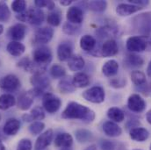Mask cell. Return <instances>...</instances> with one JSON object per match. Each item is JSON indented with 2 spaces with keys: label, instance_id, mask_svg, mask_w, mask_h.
I'll return each instance as SVG.
<instances>
[{
  "label": "cell",
  "instance_id": "obj_1",
  "mask_svg": "<svg viewBox=\"0 0 151 150\" xmlns=\"http://www.w3.org/2000/svg\"><path fill=\"white\" fill-rule=\"evenodd\" d=\"M96 114L89 107L76 102H70L62 113V118L67 119H80L91 123L95 119Z\"/></svg>",
  "mask_w": 151,
  "mask_h": 150
},
{
  "label": "cell",
  "instance_id": "obj_2",
  "mask_svg": "<svg viewBox=\"0 0 151 150\" xmlns=\"http://www.w3.org/2000/svg\"><path fill=\"white\" fill-rule=\"evenodd\" d=\"M83 98L88 102H91L93 104H100L105 101L106 92L102 87L94 86L86 90L83 93Z\"/></svg>",
  "mask_w": 151,
  "mask_h": 150
},
{
  "label": "cell",
  "instance_id": "obj_3",
  "mask_svg": "<svg viewBox=\"0 0 151 150\" xmlns=\"http://www.w3.org/2000/svg\"><path fill=\"white\" fill-rule=\"evenodd\" d=\"M42 106L47 113H55L60 109L62 101L57 96L47 92L42 98Z\"/></svg>",
  "mask_w": 151,
  "mask_h": 150
},
{
  "label": "cell",
  "instance_id": "obj_4",
  "mask_svg": "<svg viewBox=\"0 0 151 150\" xmlns=\"http://www.w3.org/2000/svg\"><path fill=\"white\" fill-rule=\"evenodd\" d=\"M147 36H131L127 39L126 47L130 52H143L147 49Z\"/></svg>",
  "mask_w": 151,
  "mask_h": 150
},
{
  "label": "cell",
  "instance_id": "obj_5",
  "mask_svg": "<svg viewBox=\"0 0 151 150\" xmlns=\"http://www.w3.org/2000/svg\"><path fill=\"white\" fill-rule=\"evenodd\" d=\"M52 60V53L47 47H40L34 52V62L39 66L45 67Z\"/></svg>",
  "mask_w": 151,
  "mask_h": 150
},
{
  "label": "cell",
  "instance_id": "obj_6",
  "mask_svg": "<svg viewBox=\"0 0 151 150\" xmlns=\"http://www.w3.org/2000/svg\"><path fill=\"white\" fill-rule=\"evenodd\" d=\"M19 86L20 81L15 75H7L0 79V87L5 91H14Z\"/></svg>",
  "mask_w": 151,
  "mask_h": 150
},
{
  "label": "cell",
  "instance_id": "obj_7",
  "mask_svg": "<svg viewBox=\"0 0 151 150\" xmlns=\"http://www.w3.org/2000/svg\"><path fill=\"white\" fill-rule=\"evenodd\" d=\"M127 107L134 113H142L146 108V103L139 94H132L127 99Z\"/></svg>",
  "mask_w": 151,
  "mask_h": 150
},
{
  "label": "cell",
  "instance_id": "obj_8",
  "mask_svg": "<svg viewBox=\"0 0 151 150\" xmlns=\"http://www.w3.org/2000/svg\"><path fill=\"white\" fill-rule=\"evenodd\" d=\"M136 19L142 22V23H138L135 21V27L136 29L138 30V32L142 33L144 34V36H146V34L148 33H150L151 31V26H150V13H142L140 14L138 17H136Z\"/></svg>",
  "mask_w": 151,
  "mask_h": 150
},
{
  "label": "cell",
  "instance_id": "obj_9",
  "mask_svg": "<svg viewBox=\"0 0 151 150\" xmlns=\"http://www.w3.org/2000/svg\"><path fill=\"white\" fill-rule=\"evenodd\" d=\"M54 35V29L48 27H41L38 29L35 35V40L39 44L48 43Z\"/></svg>",
  "mask_w": 151,
  "mask_h": 150
},
{
  "label": "cell",
  "instance_id": "obj_10",
  "mask_svg": "<svg viewBox=\"0 0 151 150\" xmlns=\"http://www.w3.org/2000/svg\"><path fill=\"white\" fill-rule=\"evenodd\" d=\"M119 53V46L114 39H107L102 45L100 50V55L103 57L114 56Z\"/></svg>",
  "mask_w": 151,
  "mask_h": 150
},
{
  "label": "cell",
  "instance_id": "obj_11",
  "mask_svg": "<svg viewBox=\"0 0 151 150\" xmlns=\"http://www.w3.org/2000/svg\"><path fill=\"white\" fill-rule=\"evenodd\" d=\"M54 137V133L53 130L48 129L43 133H41L38 137L37 141L35 142V149L36 150H43L47 147H48L53 140Z\"/></svg>",
  "mask_w": 151,
  "mask_h": 150
},
{
  "label": "cell",
  "instance_id": "obj_12",
  "mask_svg": "<svg viewBox=\"0 0 151 150\" xmlns=\"http://www.w3.org/2000/svg\"><path fill=\"white\" fill-rule=\"evenodd\" d=\"M44 20V12L40 8H31L27 11V21L32 25H40Z\"/></svg>",
  "mask_w": 151,
  "mask_h": 150
},
{
  "label": "cell",
  "instance_id": "obj_13",
  "mask_svg": "<svg viewBox=\"0 0 151 150\" xmlns=\"http://www.w3.org/2000/svg\"><path fill=\"white\" fill-rule=\"evenodd\" d=\"M67 19L70 23L74 25L81 24L83 20V11L77 6H71L67 11Z\"/></svg>",
  "mask_w": 151,
  "mask_h": 150
},
{
  "label": "cell",
  "instance_id": "obj_14",
  "mask_svg": "<svg viewBox=\"0 0 151 150\" xmlns=\"http://www.w3.org/2000/svg\"><path fill=\"white\" fill-rule=\"evenodd\" d=\"M142 8L132 4H119L116 7V13L121 17L129 16L131 14H134L139 11H141Z\"/></svg>",
  "mask_w": 151,
  "mask_h": 150
},
{
  "label": "cell",
  "instance_id": "obj_15",
  "mask_svg": "<svg viewBox=\"0 0 151 150\" xmlns=\"http://www.w3.org/2000/svg\"><path fill=\"white\" fill-rule=\"evenodd\" d=\"M57 56L61 62H68L72 56V47L70 43H61L57 47Z\"/></svg>",
  "mask_w": 151,
  "mask_h": 150
},
{
  "label": "cell",
  "instance_id": "obj_16",
  "mask_svg": "<svg viewBox=\"0 0 151 150\" xmlns=\"http://www.w3.org/2000/svg\"><path fill=\"white\" fill-rule=\"evenodd\" d=\"M31 83L34 85V87L38 90H44L49 86V79L44 75V73H38L35 74L31 78Z\"/></svg>",
  "mask_w": 151,
  "mask_h": 150
},
{
  "label": "cell",
  "instance_id": "obj_17",
  "mask_svg": "<svg viewBox=\"0 0 151 150\" xmlns=\"http://www.w3.org/2000/svg\"><path fill=\"white\" fill-rule=\"evenodd\" d=\"M130 138L135 141H145L146 140H148V138L150 137V133L146 128L143 127H135V128H132L130 130L129 133Z\"/></svg>",
  "mask_w": 151,
  "mask_h": 150
},
{
  "label": "cell",
  "instance_id": "obj_18",
  "mask_svg": "<svg viewBox=\"0 0 151 150\" xmlns=\"http://www.w3.org/2000/svg\"><path fill=\"white\" fill-rule=\"evenodd\" d=\"M73 144V138L70 133H60L55 139V145L57 148L69 149Z\"/></svg>",
  "mask_w": 151,
  "mask_h": 150
},
{
  "label": "cell",
  "instance_id": "obj_19",
  "mask_svg": "<svg viewBox=\"0 0 151 150\" xmlns=\"http://www.w3.org/2000/svg\"><path fill=\"white\" fill-rule=\"evenodd\" d=\"M103 131L104 133L110 137H118L122 133V129L120 126H118L115 122L113 121H106L103 125Z\"/></svg>",
  "mask_w": 151,
  "mask_h": 150
},
{
  "label": "cell",
  "instance_id": "obj_20",
  "mask_svg": "<svg viewBox=\"0 0 151 150\" xmlns=\"http://www.w3.org/2000/svg\"><path fill=\"white\" fill-rule=\"evenodd\" d=\"M34 103V95L31 91L22 94L18 101V107L22 111L28 110Z\"/></svg>",
  "mask_w": 151,
  "mask_h": 150
},
{
  "label": "cell",
  "instance_id": "obj_21",
  "mask_svg": "<svg viewBox=\"0 0 151 150\" xmlns=\"http://www.w3.org/2000/svg\"><path fill=\"white\" fill-rule=\"evenodd\" d=\"M85 62L83 58L79 55H72L68 61V67L71 71H80L83 69Z\"/></svg>",
  "mask_w": 151,
  "mask_h": 150
},
{
  "label": "cell",
  "instance_id": "obj_22",
  "mask_svg": "<svg viewBox=\"0 0 151 150\" xmlns=\"http://www.w3.org/2000/svg\"><path fill=\"white\" fill-rule=\"evenodd\" d=\"M20 128V122L17 118H9L4 126V133L6 135H15Z\"/></svg>",
  "mask_w": 151,
  "mask_h": 150
},
{
  "label": "cell",
  "instance_id": "obj_23",
  "mask_svg": "<svg viewBox=\"0 0 151 150\" xmlns=\"http://www.w3.org/2000/svg\"><path fill=\"white\" fill-rule=\"evenodd\" d=\"M119 63L115 60H109L104 63L102 67V73L107 77H112L118 74Z\"/></svg>",
  "mask_w": 151,
  "mask_h": 150
},
{
  "label": "cell",
  "instance_id": "obj_24",
  "mask_svg": "<svg viewBox=\"0 0 151 150\" xmlns=\"http://www.w3.org/2000/svg\"><path fill=\"white\" fill-rule=\"evenodd\" d=\"M26 34V27L23 24H16L10 30V36L14 41H19L23 39Z\"/></svg>",
  "mask_w": 151,
  "mask_h": 150
},
{
  "label": "cell",
  "instance_id": "obj_25",
  "mask_svg": "<svg viewBox=\"0 0 151 150\" xmlns=\"http://www.w3.org/2000/svg\"><path fill=\"white\" fill-rule=\"evenodd\" d=\"M96 43V39L89 34H85L80 39V47L85 52H91L95 48Z\"/></svg>",
  "mask_w": 151,
  "mask_h": 150
},
{
  "label": "cell",
  "instance_id": "obj_26",
  "mask_svg": "<svg viewBox=\"0 0 151 150\" xmlns=\"http://www.w3.org/2000/svg\"><path fill=\"white\" fill-rule=\"evenodd\" d=\"M26 50L25 46L19 41H11L7 45V51L13 56H20Z\"/></svg>",
  "mask_w": 151,
  "mask_h": 150
},
{
  "label": "cell",
  "instance_id": "obj_27",
  "mask_svg": "<svg viewBox=\"0 0 151 150\" xmlns=\"http://www.w3.org/2000/svg\"><path fill=\"white\" fill-rule=\"evenodd\" d=\"M72 83L76 88H84L89 85L90 77L85 73L78 72V73H76V75L73 76Z\"/></svg>",
  "mask_w": 151,
  "mask_h": 150
},
{
  "label": "cell",
  "instance_id": "obj_28",
  "mask_svg": "<svg viewBox=\"0 0 151 150\" xmlns=\"http://www.w3.org/2000/svg\"><path fill=\"white\" fill-rule=\"evenodd\" d=\"M16 104V99L12 94H3L0 96V110H7Z\"/></svg>",
  "mask_w": 151,
  "mask_h": 150
},
{
  "label": "cell",
  "instance_id": "obj_29",
  "mask_svg": "<svg viewBox=\"0 0 151 150\" xmlns=\"http://www.w3.org/2000/svg\"><path fill=\"white\" fill-rule=\"evenodd\" d=\"M107 117L113 120V122H122L125 118V114L118 107H111L107 111Z\"/></svg>",
  "mask_w": 151,
  "mask_h": 150
},
{
  "label": "cell",
  "instance_id": "obj_30",
  "mask_svg": "<svg viewBox=\"0 0 151 150\" xmlns=\"http://www.w3.org/2000/svg\"><path fill=\"white\" fill-rule=\"evenodd\" d=\"M127 63L131 67H142L144 64V60L141 55L135 54H128L126 59Z\"/></svg>",
  "mask_w": 151,
  "mask_h": 150
},
{
  "label": "cell",
  "instance_id": "obj_31",
  "mask_svg": "<svg viewBox=\"0 0 151 150\" xmlns=\"http://www.w3.org/2000/svg\"><path fill=\"white\" fill-rule=\"evenodd\" d=\"M131 80L136 86H143L147 83L146 75L140 70H134L131 73Z\"/></svg>",
  "mask_w": 151,
  "mask_h": 150
},
{
  "label": "cell",
  "instance_id": "obj_32",
  "mask_svg": "<svg viewBox=\"0 0 151 150\" xmlns=\"http://www.w3.org/2000/svg\"><path fill=\"white\" fill-rule=\"evenodd\" d=\"M87 6L91 11L96 12H102L107 7V3L106 1L99 0V1H90L87 3Z\"/></svg>",
  "mask_w": 151,
  "mask_h": 150
},
{
  "label": "cell",
  "instance_id": "obj_33",
  "mask_svg": "<svg viewBox=\"0 0 151 150\" xmlns=\"http://www.w3.org/2000/svg\"><path fill=\"white\" fill-rule=\"evenodd\" d=\"M58 89L63 93H71L76 90L72 81L68 79H63L58 83Z\"/></svg>",
  "mask_w": 151,
  "mask_h": 150
},
{
  "label": "cell",
  "instance_id": "obj_34",
  "mask_svg": "<svg viewBox=\"0 0 151 150\" xmlns=\"http://www.w3.org/2000/svg\"><path fill=\"white\" fill-rule=\"evenodd\" d=\"M50 75H52V77L58 79V78H63L66 75V70L65 69L59 64H54L51 68H50Z\"/></svg>",
  "mask_w": 151,
  "mask_h": 150
},
{
  "label": "cell",
  "instance_id": "obj_35",
  "mask_svg": "<svg viewBox=\"0 0 151 150\" xmlns=\"http://www.w3.org/2000/svg\"><path fill=\"white\" fill-rule=\"evenodd\" d=\"M11 17V11L5 2H0V22H7Z\"/></svg>",
  "mask_w": 151,
  "mask_h": 150
},
{
  "label": "cell",
  "instance_id": "obj_36",
  "mask_svg": "<svg viewBox=\"0 0 151 150\" xmlns=\"http://www.w3.org/2000/svg\"><path fill=\"white\" fill-rule=\"evenodd\" d=\"M47 21L49 25L53 27H58L60 26L62 22V17L59 12L57 11H51L47 14Z\"/></svg>",
  "mask_w": 151,
  "mask_h": 150
},
{
  "label": "cell",
  "instance_id": "obj_37",
  "mask_svg": "<svg viewBox=\"0 0 151 150\" xmlns=\"http://www.w3.org/2000/svg\"><path fill=\"white\" fill-rule=\"evenodd\" d=\"M91 133L87 130H78L76 132V140L79 142H87L89 140L91 139Z\"/></svg>",
  "mask_w": 151,
  "mask_h": 150
},
{
  "label": "cell",
  "instance_id": "obj_38",
  "mask_svg": "<svg viewBox=\"0 0 151 150\" xmlns=\"http://www.w3.org/2000/svg\"><path fill=\"white\" fill-rule=\"evenodd\" d=\"M78 30H79L78 27H76V25L70 23V22H66L63 26V33H65L68 35H75L76 34H77Z\"/></svg>",
  "mask_w": 151,
  "mask_h": 150
},
{
  "label": "cell",
  "instance_id": "obj_39",
  "mask_svg": "<svg viewBox=\"0 0 151 150\" xmlns=\"http://www.w3.org/2000/svg\"><path fill=\"white\" fill-rule=\"evenodd\" d=\"M30 117L32 120H42L45 118V113L44 110L40 106H36L35 107L30 113Z\"/></svg>",
  "mask_w": 151,
  "mask_h": 150
},
{
  "label": "cell",
  "instance_id": "obj_40",
  "mask_svg": "<svg viewBox=\"0 0 151 150\" xmlns=\"http://www.w3.org/2000/svg\"><path fill=\"white\" fill-rule=\"evenodd\" d=\"M26 7H27V3L24 0H17L12 2V8L14 11L19 13H22L24 11H26Z\"/></svg>",
  "mask_w": 151,
  "mask_h": 150
},
{
  "label": "cell",
  "instance_id": "obj_41",
  "mask_svg": "<svg viewBox=\"0 0 151 150\" xmlns=\"http://www.w3.org/2000/svg\"><path fill=\"white\" fill-rule=\"evenodd\" d=\"M44 127H45L44 123H42L40 121H37V122H34L29 126V131L32 134L36 135V134H40L43 131Z\"/></svg>",
  "mask_w": 151,
  "mask_h": 150
},
{
  "label": "cell",
  "instance_id": "obj_42",
  "mask_svg": "<svg viewBox=\"0 0 151 150\" xmlns=\"http://www.w3.org/2000/svg\"><path fill=\"white\" fill-rule=\"evenodd\" d=\"M110 84L115 89L123 88L127 84V80L125 78H113L110 81Z\"/></svg>",
  "mask_w": 151,
  "mask_h": 150
},
{
  "label": "cell",
  "instance_id": "obj_43",
  "mask_svg": "<svg viewBox=\"0 0 151 150\" xmlns=\"http://www.w3.org/2000/svg\"><path fill=\"white\" fill-rule=\"evenodd\" d=\"M114 31H115V29L113 27H101L98 31V34L99 35L100 38H106L108 37L110 34H114Z\"/></svg>",
  "mask_w": 151,
  "mask_h": 150
},
{
  "label": "cell",
  "instance_id": "obj_44",
  "mask_svg": "<svg viewBox=\"0 0 151 150\" xmlns=\"http://www.w3.org/2000/svg\"><path fill=\"white\" fill-rule=\"evenodd\" d=\"M17 150H32V142L28 139H22L18 144Z\"/></svg>",
  "mask_w": 151,
  "mask_h": 150
},
{
  "label": "cell",
  "instance_id": "obj_45",
  "mask_svg": "<svg viewBox=\"0 0 151 150\" xmlns=\"http://www.w3.org/2000/svg\"><path fill=\"white\" fill-rule=\"evenodd\" d=\"M101 150H115V146L112 141H103L101 143Z\"/></svg>",
  "mask_w": 151,
  "mask_h": 150
},
{
  "label": "cell",
  "instance_id": "obj_46",
  "mask_svg": "<svg viewBox=\"0 0 151 150\" xmlns=\"http://www.w3.org/2000/svg\"><path fill=\"white\" fill-rule=\"evenodd\" d=\"M129 4H134V5H137V6H140V7H144L146 5H148L150 4L149 1H145V0H128Z\"/></svg>",
  "mask_w": 151,
  "mask_h": 150
},
{
  "label": "cell",
  "instance_id": "obj_47",
  "mask_svg": "<svg viewBox=\"0 0 151 150\" xmlns=\"http://www.w3.org/2000/svg\"><path fill=\"white\" fill-rule=\"evenodd\" d=\"M48 2L49 1H46V0H36L35 1V4L37 6V8H42V7H47Z\"/></svg>",
  "mask_w": 151,
  "mask_h": 150
},
{
  "label": "cell",
  "instance_id": "obj_48",
  "mask_svg": "<svg viewBox=\"0 0 151 150\" xmlns=\"http://www.w3.org/2000/svg\"><path fill=\"white\" fill-rule=\"evenodd\" d=\"M146 41H147V51H151V36L150 37L146 38Z\"/></svg>",
  "mask_w": 151,
  "mask_h": 150
},
{
  "label": "cell",
  "instance_id": "obj_49",
  "mask_svg": "<svg viewBox=\"0 0 151 150\" xmlns=\"http://www.w3.org/2000/svg\"><path fill=\"white\" fill-rule=\"evenodd\" d=\"M72 4V1H68V0H63V1H60V4L63 5V6H69L70 4Z\"/></svg>",
  "mask_w": 151,
  "mask_h": 150
},
{
  "label": "cell",
  "instance_id": "obj_50",
  "mask_svg": "<svg viewBox=\"0 0 151 150\" xmlns=\"http://www.w3.org/2000/svg\"><path fill=\"white\" fill-rule=\"evenodd\" d=\"M146 119H147L148 123L151 125V109L148 113H146Z\"/></svg>",
  "mask_w": 151,
  "mask_h": 150
},
{
  "label": "cell",
  "instance_id": "obj_51",
  "mask_svg": "<svg viewBox=\"0 0 151 150\" xmlns=\"http://www.w3.org/2000/svg\"><path fill=\"white\" fill-rule=\"evenodd\" d=\"M147 75L151 78V61L150 62V63L148 65V68H147Z\"/></svg>",
  "mask_w": 151,
  "mask_h": 150
},
{
  "label": "cell",
  "instance_id": "obj_52",
  "mask_svg": "<svg viewBox=\"0 0 151 150\" xmlns=\"http://www.w3.org/2000/svg\"><path fill=\"white\" fill-rule=\"evenodd\" d=\"M84 150H97V148L95 145H91L90 147H88L87 149H85Z\"/></svg>",
  "mask_w": 151,
  "mask_h": 150
},
{
  "label": "cell",
  "instance_id": "obj_53",
  "mask_svg": "<svg viewBox=\"0 0 151 150\" xmlns=\"http://www.w3.org/2000/svg\"><path fill=\"white\" fill-rule=\"evenodd\" d=\"M0 150H5V147L1 141H0Z\"/></svg>",
  "mask_w": 151,
  "mask_h": 150
},
{
  "label": "cell",
  "instance_id": "obj_54",
  "mask_svg": "<svg viewBox=\"0 0 151 150\" xmlns=\"http://www.w3.org/2000/svg\"><path fill=\"white\" fill-rule=\"evenodd\" d=\"M3 31H4V27H3V26L0 24V34H2Z\"/></svg>",
  "mask_w": 151,
  "mask_h": 150
},
{
  "label": "cell",
  "instance_id": "obj_55",
  "mask_svg": "<svg viewBox=\"0 0 151 150\" xmlns=\"http://www.w3.org/2000/svg\"><path fill=\"white\" fill-rule=\"evenodd\" d=\"M61 150H70V149H61Z\"/></svg>",
  "mask_w": 151,
  "mask_h": 150
},
{
  "label": "cell",
  "instance_id": "obj_56",
  "mask_svg": "<svg viewBox=\"0 0 151 150\" xmlns=\"http://www.w3.org/2000/svg\"><path fill=\"white\" fill-rule=\"evenodd\" d=\"M150 150H151V144H150Z\"/></svg>",
  "mask_w": 151,
  "mask_h": 150
},
{
  "label": "cell",
  "instance_id": "obj_57",
  "mask_svg": "<svg viewBox=\"0 0 151 150\" xmlns=\"http://www.w3.org/2000/svg\"><path fill=\"white\" fill-rule=\"evenodd\" d=\"M150 92H151V84H150Z\"/></svg>",
  "mask_w": 151,
  "mask_h": 150
},
{
  "label": "cell",
  "instance_id": "obj_58",
  "mask_svg": "<svg viewBox=\"0 0 151 150\" xmlns=\"http://www.w3.org/2000/svg\"><path fill=\"white\" fill-rule=\"evenodd\" d=\"M134 150H141V149H134Z\"/></svg>",
  "mask_w": 151,
  "mask_h": 150
},
{
  "label": "cell",
  "instance_id": "obj_59",
  "mask_svg": "<svg viewBox=\"0 0 151 150\" xmlns=\"http://www.w3.org/2000/svg\"><path fill=\"white\" fill-rule=\"evenodd\" d=\"M0 119H1V116H0Z\"/></svg>",
  "mask_w": 151,
  "mask_h": 150
}]
</instances>
